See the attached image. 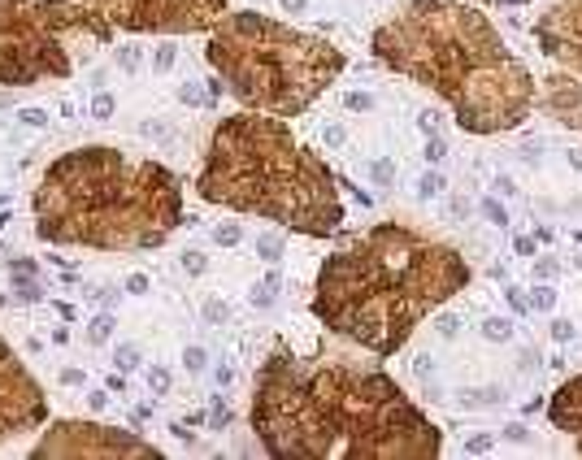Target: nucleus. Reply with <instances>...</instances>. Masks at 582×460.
I'll return each mask as SVG.
<instances>
[{
	"label": "nucleus",
	"instance_id": "20",
	"mask_svg": "<svg viewBox=\"0 0 582 460\" xmlns=\"http://www.w3.org/2000/svg\"><path fill=\"white\" fill-rule=\"evenodd\" d=\"M443 157H448V143H443V139L430 130V139H426V161H430V166H439Z\"/></svg>",
	"mask_w": 582,
	"mask_h": 460
},
{
	"label": "nucleus",
	"instance_id": "19",
	"mask_svg": "<svg viewBox=\"0 0 582 460\" xmlns=\"http://www.w3.org/2000/svg\"><path fill=\"white\" fill-rule=\"evenodd\" d=\"M482 218L495 222V226H509V209L500 204V200H482Z\"/></svg>",
	"mask_w": 582,
	"mask_h": 460
},
{
	"label": "nucleus",
	"instance_id": "8",
	"mask_svg": "<svg viewBox=\"0 0 582 460\" xmlns=\"http://www.w3.org/2000/svg\"><path fill=\"white\" fill-rule=\"evenodd\" d=\"M78 5L131 35H196L222 18L231 0H78Z\"/></svg>",
	"mask_w": 582,
	"mask_h": 460
},
{
	"label": "nucleus",
	"instance_id": "35",
	"mask_svg": "<svg viewBox=\"0 0 582 460\" xmlns=\"http://www.w3.org/2000/svg\"><path fill=\"white\" fill-rule=\"evenodd\" d=\"M87 400H91V408H96V413H100V408L109 404V391H91V396H87Z\"/></svg>",
	"mask_w": 582,
	"mask_h": 460
},
{
	"label": "nucleus",
	"instance_id": "38",
	"mask_svg": "<svg viewBox=\"0 0 582 460\" xmlns=\"http://www.w3.org/2000/svg\"><path fill=\"white\" fill-rule=\"evenodd\" d=\"M517 252H522V256H535V239H517Z\"/></svg>",
	"mask_w": 582,
	"mask_h": 460
},
{
	"label": "nucleus",
	"instance_id": "33",
	"mask_svg": "<svg viewBox=\"0 0 582 460\" xmlns=\"http://www.w3.org/2000/svg\"><path fill=\"white\" fill-rule=\"evenodd\" d=\"M170 65H174V48H161V53H157V70H170Z\"/></svg>",
	"mask_w": 582,
	"mask_h": 460
},
{
	"label": "nucleus",
	"instance_id": "24",
	"mask_svg": "<svg viewBox=\"0 0 582 460\" xmlns=\"http://www.w3.org/2000/svg\"><path fill=\"white\" fill-rule=\"evenodd\" d=\"M209 421H213L218 430H222V425H231V408H226L222 400H213V408H209Z\"/></svg>",
	"mask_w": 582,
	"mask_h": 460
},
{
	"label": "nucleus",
	"instance_id": "32",
	"mask_svg": "<svg viewBox=\"0 0 582 460\" xmlns=\"http://www.w3.org/2000/svg\"><path fill=\"white\" fill-rule=\"evenodd\" d=\"M465 452H491V434H474L465 443Z\"/></svg>",
	"mask_w": 582,
	"mask_h": 460
},
{
	"label": "nucleus",
	"instance_id": "34",
	"mask_svg": "<svg viewBox=\"0 0 582 460\" xmlns=\"http://www.w3.org/2000/svg\"><path fill=\"white\" fill-rule=\"evenodd\" d=\"M374 183H391V166H387V161L374 166Z\"/></svg>",
	"mask_w": 582,
	"mask_h": 460
},
{
	"label": "nucleus",
	"instance_id": "12",
	"mask_svg": "<svg viewBox=\"0 0 582 460\" xmlns=\"http://www.w3.org/2000/svg\"><path fill=\"white\" fill-rule=\"evenodd\" d=\"M547 417H552L556 430H565L574 439V448L582 456V373H574L570 382H561L547 400Z\"/></svg>",
	"mask_w": 582,
	"mask_h": 460
},
{
	"label": "nucleus",
	"instance_id": "37",
	"mask_svg": "<svg viewBox=\"0 0 582 460\" xmlns=\"http://www.w3.org/2000/svg\"><path fill=\"white\" fill-rule=\"evenodd\" d=\"M61 382H66V387H78V382H83V373H78V369H66V373H61Z\"/></svg>",
	"mask_w": 582,
	"mask_h": 460
},
{
	"label": "nucleus",
	"instance_id": "28",
	"mask_svg": "<svg viewBox=\"0 0 582 460\" xmlns=\"http://www.w3.org/2000/svg\"><path fill=\"white\" fill-rule=\"evenodd\" d=\"M135 360H139V348H135V343H122V348H118V365H122V369H131Z\"/></svg>",
	"mask_w": 582,
	"mask_h": 460
},
{
	"label": "nucleus",
	"instance_id": "14",
	"mask_svg": "<svg viewBox=\"0 0 582 460\" xmlns=\"http://www.w3.org/2000/svg\"><path fill=\"white\" fill-rule=\"evenodd\" d=\"M256 256L270 260V265H274V260H283V239L279 235H261V239H256Z\"/></svg>",
	"mask_w": 582,
	"mask_h": 460
},
{
	"label": "nucleus",
	"instance_id": "3",
	"mask_svg": "<svg viewBox=\"0 0 582 460\" xmlns=\"http://www.w3.org/2000/svg\"><path fill=\"white\" fill-rule=\"evenodd\" d=\"M369 48L387 70L443 96L470 135H504L530 118L535 78L465 0H409L369 35Z\"/></svg>",
	"mask_w": 582,
	"mask_h": 460
},
{
	"label": "nucleus",
	"instance_id": "41",
	"mask_svg": "<svg viewBox=\"0 0 582 460\" xmlns=\"http://www.w3.org/2000/svg\"><path fill=\"white\" fill-rule=\"evenodd\" d=\"M574 265H578V269H582V252H578V256H574Z\"/></svg>",
	"mask_w": 582,
	"mask_h": 460
},
{
	"label": "nucleus",
	"instance_id": "10",
	"mask_svg": "<svg viewBox=\"0 0 582 460\" xmlns=\"http://www.w3.org/2000/svg\"><path fill=\"white\" fill-rule=\"evenodd\" d=\"M48 421V396L18 352L0 339V443L22 439Z\"/></svg>",
	"mask_w": 582,
	"mask_h": 460
},
{
	"label": "nucleus",
	"instance_id": "16",
	"mask_svg": "<svg viewBox=\"0 0 582 460\" xmlns=\"http://www.w3.org/2000/svg\"><path fill=\"white\" fill-rule=\"evenodd\" d=\"M530 308H535V313H552V308H556V291L552 287H535V291H530Z\"/></svg>",
	"mask_w": 582,
	"mask_h": 460
},
{
	"label": "nucleus",
	"instance_id": "17",
	"mask_svg": "<svg viewBox=\"0 0 582 460\" xmlns=\"http://www.w3.org/2000/svg\"><path fill=\"white\" fill-rule=\"evenodd\" d=\"M274 287H279V274H270L265 283H256V287H252V304H256V308H270V304H274Z\"/></svg>",
	"mask_w": 582,
	"mask_h": 460
},
{
	"label": "nucleus",
	"instance_id": "40",
	"mask_svg": "<svg viewBox=\"0 0 582 460\" xmlns=\"http://www.w3.org/2000/svg\"><path fill=\"white\" fill-rule=\"evenodd\" d=\"M283 5H287V9H304V0H283Z\"/></svg>",
	"mask_w": 582,
	"mask_h": 460
},
{
	"label": "nucleus",
	"instance_id": "7",
	"mask_svg": "<svg viewBox=\"0 0 582 460\" xmlns=\"http://www.w3.org/2000/svg\"><path fill=\"white\" fill-rule=\"evenodd\" d=\"M109 39L113 26L78 0H0V87L70 78Z\"/></svg>",
	"mask_w": 582,
	"mask_h": 460
},
{
	"label": "nucleus",
	"instance_id": "9",
	"mask_svg": "<svg viewBox=\"0 0 582 460\" xmlns=\"http://www.w3.org/2000/svg\"><path fill=\"white\" fill-rule=\"evenodd\" d=\"M74 456H96V460H152L161 456L148 439H139L135 430H118V425L100 421H53L39 434V443L30 448V460H74Z\"/></svg>",
	"mask_w": 582,
	"mask_h": 460
},
{
	"label": "nucleus",
	"instance_id": "1",
	"mask_svg": "<svg viewBox=\"0 0 582 460\" xmlns=\"http://www.w3.org/2000/svg\"><path fill=\"white\" fill-rule=\"evenodd\" d=\"M252 430L274 460H430L443 430L382 369L296 356L279 343L252 396Z\"/></svg>",
	"mask_w": 582,
	"mask_h": 460
},
{
	"label": "nucleus",
	"instance_id": "6",
	"mask_svg": "<svg viewBox=\"0 0 582 460\" xmlns=\"http://www.w3.org/2000/svg\"><path fill=\"white\" fill-rule=\"evenodd\" d=\"M204 57L239 105L274 118L304 113L344 74V53L330 39L265 13H222L209 26Z\"/></svg>",
	"mask_w": 582,
	"mask_h": 460
},
{
	"label": "nucleus",
	"instance_id": "26",
	"mask_svg": "<svg viewBox=\"0 0 582 460\" xmlns=\"http://www.w3.org/2000/svg\"><path fill=\"white\" fill-rule=\"evenodd\" d=\"M552 339H556V343H570V339H574V321L556 317V321H552Z\"/></svg>",
	"mask_w": 582,
	"mask_h": 460
},
{
	"label": "nucleus",
	"instance_id": "27",
	"mask_svg": "<svg viewBox=\"0 0 582 460\" xmlns=\"http://www.w3.org/2000/svg\"><path fill=\"white\" fill-rule=\"evenodd\" d=\"M204 317H209V321H226V317H231V308H226L222 300H209V304H204Z\"/></svg>",
	"mask_w": 582,
	"mask_h": 460
},
{
	"label": "nucleus",
	"instance_id": "36",
	"mask_svg": "<svg viewBox=\"0 0 582 460\" xmlns=\"http://www.w3.org/2000/svg\"><path fill=\"white\" fill-rule=\"evenodd\" d=\"M109 113H113V100H109V96H100V100H96V118H109Z\"/></svg>",
	"mask_w": 582,
	"mask_h": 460
},
{
	"label": "nucleus",
	"instance_id": "5",
	"mask_svg": "<svg viewBox=\"0 0 582 460\" xmlns=\"http://www.w3.org/2000/svg\"><path fill=\"white\" fill-rule=\"evenodd\" d=\"M200 200L279 222L309 239H326L344 226V200L330 166L309 152L283 118L235 113L222 118L196 174Z\"/></svg>",
	"mask_w": 582,
	"mask_h": 460
},
{
	"label": "nucleus",
	"instance_id": "42",
	"mask_svg": "<svg viewBox=\"0 0 582 460\" xmlns=\"http://www.w3.org/2000/svg\"><path fill=\"white\" fill-rule=\"evenodd\" d=\"M0 200H5V195H0Z\"/></svg>",
	"mask_w": 582,
	"mask_h": 460
},
{
	"label": "nucleus",
	"instance_id": "31",
	"mask_svg": "<svg viewBox=\"0 0 582 460\" xmlns=\"http://www.w3.org/2000/svg\"><path fill=\"white\" fill-rule=\"evenodd\" d=\"M504 439H513V443H526V439H530V430H526L522 421H513V425H504Z\"/></svg>",
	"mask_w": 582,
	"mask_h": 460
},
{
	"label": "nucleus",
	"instance_id": "39",
	"mask_svg": "<svg viewBox=\"0 0 582 460\" xmlns=\"http://www.w3.org/2000/svg\"><path fill=\"white\" fill-rule=\"evenodd\" d=\"M348 105H352V109H369L374 100H369V96H348Z\"/></svg>",
	"mask_w": 582,
	"mask_h": 460
},
{
	"label": "nucleus",
	"instance_id": "2",
	"mask_svg": "<svg viewBox=\"0 0 582 460\" xmlns=\"http://www.w3.org/2000/svg\"><path fill=\"white\" fill-rule=\"evenodd\" d=\"M470 287V260L413 226L382 222L321 260L313 313L330 335L396 356L417 321Z\"/></svg>",
	"mask_w": 582,
	"mask_h": 460
},
{
	"label": "nucleus",
	"instance_id": "13",
	"mask_svg": "<svg viewBox=\"0 0 582 460\" xmlns=\"http://www.w3.org/2000/svg\"><path fill=\"white\" fill-rule=\"evenodd\" d=\"M482 339L509 343V339H513V321H509V317H487V321H482Z\"/></svg>",
	"mask_w": 582,
	"mask_h": 460
},
{
	"label": "nucleus",
	"instance_id": "11",
	"mask_svg": "<svg viewBox=\"0 0 582 460\" xmlns=\"http://www.w3.org/2000/svg\"><path fill=\"white\" fill-rule=\"evenodd\" d=\"M535 39L565 74L582 78V0H552L535 18Z\"/></svg>",
	"mask_w": 582,
	"mask_h": 460
},
{
	"label": "nucleus",
	"instance_id": "25",
	"mask_svg": "<svg viewBox=\"0 0 582 460\" xmlns=\"http://www.w3.org/2000/svg\"><path fill=\"white\" fill-rule=\"evenodd\" d=\"M183 365H187L191 373H200V369H204V348H187V352H183Z\"/></svg>",
	"mask_w": 582,
	"mask_h": 460
},
{
	"label": "nucleus",
	"instance_id": "30",
	"mask_svg": "<svg viewBox=\"0 0 582 460\" xmlns=\"http://www.w3.org/2000/svg\"><path fill=\"white\" fill-rule=\"evenodd\" d=\"M509 304H513V313H530V300L517 287H509Z\"/></svg>",
	"mask_w": 582,
	"mask_h": 460
},
{
	"label": "nucleus",
	"instance_id": "29",
	"mask_svg": "<svg viewBox=\"0 0 582 460\" xmlns=\"http://www.w3.org/2000/svg\"><path fill=\"white\" fill-rule=\"evenodd\" d=\"M183 269L187 274H204V256L200 252H183Z\"/></svg>",
	"mask_w": 582,
	"mask_h": 460
},
{
	"label": "nucleus",
	"instance_id": "4",
	"mask_svg": "<svg viewBox=\"0 0 582 460\" xmlns=\"http://www.w3.org/2000/svg\"><path fill=\"white\" fill-rule=\"evenodd\" d=\"M183 226V183L113 143L61 152L35 187V235L96 252H148Z\"/></svg>",
	"mask_w": 582,
	"mask_h": 460
},
{
	"label": "nucleus",
	"instance_id": "22",
	"mask_svg": "<svg viewBox=\"0 0 582 460\" xmlns=\"http://www.w3.org/2000/svg\"><path fill=\"white\" fill-rule=\"evenodd\" d=\"M213 239L231 248V243H239V239H244V230H239V226H218V230H213Z\"/></svg>",
	"mask_w": 582,
	"mask_h": 460
},
{
	"label": "nucleus",
	"instance_id": "18",
	"mask_svg": "<svg viewBox=\"0 0 582 460\" xmlns=\"http://www.w3.org/2000/svg\"><path fill=\"white\" fill-rule=\"evenodd\" d=\"M109 335H113V317H109V313H100V317H96V321H91V330H87V339H91V343H105Z\"/></svg>",
	"mask_w": 582,
	"mask_h": 460
},
{
	"label": "nucleus",
	"instance_id": "21",
	"mask_svg": "<svg viewBox=\"0 0 582 460\" xmlns=\"http://www.w3.org/2000/svg\"><path fill=\"white\" fill-rule=\"evenodd\" d=\"M556 269H561V265H556L552 256H539V260H535V278H543V283H552Z\"/></svg>",
	"mask_w": 582,
	"mask_h": 460
},
{
	"label": "nucleus",
	"instance_id": "23",
	"mask_svg": "<svg viewBox=\"0 0 582 460\" xmlns=\"http://www.w3.org/2000/svg\"><path fill=\"white\" fill-rule=\"evenodd\" d=\"M148 387L157 391V396H166V391H170V369H152L148 373Z\"/></svg>",
	"mask_w": 582,
	"mask_h": 460
},
{
	"label": "nucleus",
	"instance_id": "15",
	"mask_svg": "<svg viewBox=\"0 0 582 460\" xmlns=\"http://www.w3.org/2000/svg\"><path fill=\"white\" fill-rule=\"evenodd\" d=\"M448 183H443V174L439 170H426L422 174V183H417V195H422V200H434V195H439Z\"/></svg>",
	"mask_w": 582,
	"mask_h": 460
}]
</instances>
